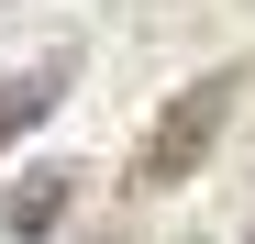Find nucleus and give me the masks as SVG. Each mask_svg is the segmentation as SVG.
<instances>
[{"label": "nucleus", "instance_id": "f257e3e1", "mask_svg": "<svg viewBox=\"0 0 255 244\" xmlns=\"http://www.w3.org/2000/svg\"><path fill=\"white\" fill-rule=\"evenodd\" d=\"M233 89H244L233 67H211V78H189V89H178V100L155 111V133L133 144V189H178V178L200 167V155L222 144V122H233Z\"/></svg>", "mask_w": 255, "mask_h": 244}, {"label": "nucleus", "instance_id": "f03ea898", "mask_svg": "<svg viewBox=\"0 0 255 244\" xmlns=\"http://www.w3.org/2000/svg\"><path fill=\"white\" fill-rule=\"evenodd\" d=\"M67 78H78V56L56 45V56H33V67H11V78H0V144H11V133H33V122H45L56 100H67Z\"/></svg>", "mask_w": 255, "mask_h": 244}, {"label": "nucleus", "instance_id": "7ed1b4c3", "mask_svg": "<svg viewBox=\"0 0 255 244\" xmlns=\"http://www.w3.org/2000/svg\"><path fill=\"white\" fill-rule=\"evenodd\" d=\"M56 211H67V167H45L33 189H11V211H0V222H11V233L33 244V233H56Z\"/></svg>", "mask_w": 255, "mask_h": 244}, {"label": "nucleus", "instance_id": "20e7f679", "mask_svg": "<svg viewBox=\"0 0 255 244\" xmlns=\"http://www.w3.org/2000/svg\"><path fill=\"white\" fill-rule=\"evenodd\" d=\"M244 244H255V233H244Z\"/></svg>", "mask_w": 255, "mask_h": 244}]
</instances>
